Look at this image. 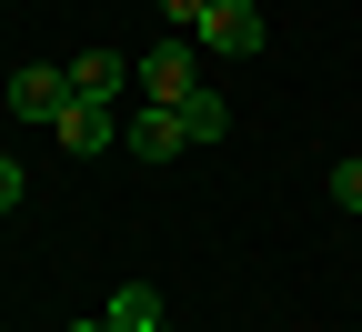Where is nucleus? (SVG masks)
Returning <instances> with one entry per match:
<instances>
[{
    "label": "nucleus",
    "mask_w": 362,
    "mask_h": 332,
    "mask_svg": "<svg viewBox=\"0 0 362 332\" xmlns=\"http://www.w3.org/2000/svg\"><path fill=\"white\" fill-rule=\"evenodd\" d=\"M131 81H141V101L181 111V101L202 91V40H161V51H141V71H131Z\"/></svg>",
    "instance_id": "f257e3e1"
},
{
    "label": "nucleus",
    "mask_w": 362,
    "mask_h": 332,
    "mask_svg": "<svg viewBox=\"0 0 362 332\" xmlns=\"http://www.w3.org/2000/svg\"><path fill=\"white\" fill-rule=\"evenodd\" d=\"M192 40H202V51H221V61H252L262 51V11H252V0H202V21H192Z\"/></svg>",
    "instance_id": "f03ea898"
},
{
    "label": "nucleus",
    "mask_w": 362,
    "mask_h": 332,
    "mask_svg": "<svg viewBox=\"0 0 362 332\" xmlns=\"http://www.w3.org/2000/svg\"><path fill=\"white\" fill-rule=\"evenodd\" d=\"M71 101H81V91H71V71H51V61H21V71H11V111H21V121H40V131H51Z\"/></svg>",
    "instance_id": "7ed1b4c3"
},
{
    "label": "nucleus",
    "mask_w": 362,
    "mask_h": 332,
    "mask_svg": "<svg viewBox=\"0 0 362 332\" xmlns=\"http://www.w3.org/2000/svg\"><path fill=\"white\" fill-rule=\"evenodd\" d=\"M121 141H131V161H181L192 151V131H181V111H161V101H141L121 121Z\"/></svg>",
    "instance_id": "20e7f679"
},
{
    "label": "nucleus",
    "mask_w": 362,
    "mask_h": 332,
    "mask_svg": "<svg viewBox=\"0 0 362 332\" xmlns=\"http://www.w3.org/2000/svg\"><path fill=\"white\" fill-rule=\"evenodd\" d=\"M51 131H61V151H81V161H101L111 141H121V121H111V101H71V111H61Z\"/></svg>",
    "instance_id": "39448f33"
},
{
    "label": "nucleus",
    "mask_w": 362,
    "mask_h": 332,
    "mask_svg": "<svg viewBox=\"0 0 362 332\" xmlns=\"http://www.w3.org/2000/svg\"><path fill=\"white\" fill-rule=\"evenodd\" d=\"M71 91H81V101H121V91H131V61L121 51H81L71 61Z\"/></svg>",
    "instance_id": "423d86ee"
},
{
    "label": "nucleus",
    "mask_w": 362,
    "mask_h": 332,
    "mask_svg": "<svg viewBox=\"0 0 362 332\" xmlns=\"http://www.w3.org/2000/svg\"><path fill=\"white\" fill-rule=\"evenodd\" d=\"M101 322H111V332H161V292H151V282H121Z\"/></svg>",
    "instance_id": "0eeeda50"
},
{
    "label": "nucleus",
    "mask_w": 362,
    "mask_h": 332,
    "mask_svg": "<svg viewBox=\"0 0 362 332\" xmlns=\"http://www.w3.org/2000/svg\"><path fill=\"white\" fill-rule=\"evenodd\" d=\"M181 131H192V151H202V141H221V131H232V101H221V91L202 81L192 101H181Z\"/></svg>",
    "instance_id": "6e6552de"
},
{
    "label": "nucleus",
    "mask_w": 362,
    "mask_h": 332,
    "mask_svg": "<svg viewBox=\"0 0 362 332\" xmlns=\"http://www.w3.org/2000/svg\"><path fill=\"white\" fill-rule=\"evenodd\" d=\"M332 202H342V212H362V161H332Z\"/></svg>",
    "instance_id": "1a4fd4ad"
},
{
    "label": "nucleus",
    "mask_w": 362,
    "mask_h": 332,
    "mask_svg": "<svg viewBox=\"0 0 362 332\" xmlns=\"http://www.w3.org/2000/svg\"><path fill=\"white\" fill-rule=\"evenodd\" d=\"M21 202H30V171H21V161H0V212H21Z\"/></svg>",
    "instance_id": "9d476101"
},
{
    "label": "nucleus",
    "mask_w": 362,
    "mask_h": 332,
    "mask_svg": "<svg viewBox=\"0 0 362 332\" xmlns=\"http://www.w3.org/2000/svg\"><path fill=\"white\" fill-rule=\"evenodd\" d=\"M151 11H171V21H202V0H151Z\"/></svg>",
    "instance_id": "9b49d317"
},
{
    "label": "nucleus",
    "mask_w": 362,
    "mask_h": 332,
    "mask_svg": "<svg viewBox=\"0 0 362 332\" xmlns=\"http://www.w3.org/2000/svg\"><path fill=\"white\" fill-rule=\"evenodd\" d=\"M81 332H111V322H81Z\"/></svg>",
    "instance_id": "f8f14e48"
},
{
    "label": "nucleus",
    "mask_w": 362,
    "mask_h": 332,
    "mask_svg": "<svg viewBox=\"0 0 362 332\" xmlns=\"http://www.w3.org/2000/svg\"><path fill=\"white\" fill-rule=\"evenodd\" d=\"M161 332H171V322H161Z\"/></svg>",
    "instance_id": "ddd939ff"
}]
</instances>
